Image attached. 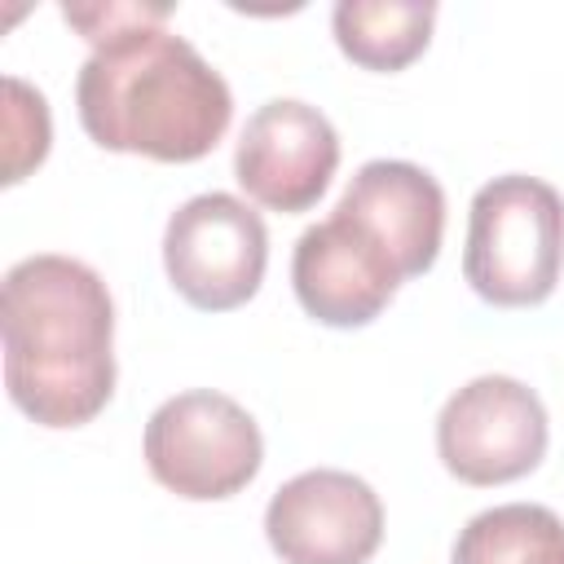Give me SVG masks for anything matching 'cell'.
Listing matches in <instances>:
<instances>
[{"label":"cell","instance_id":"cell-1","mask_svg":"<svg viewBox=\"0 0 564 564\" xmlns=\"http://www.w3.org/2000/svg\"><path fill=\"white\" fill-rule=\"evenodd\" d=\"M4 388L40 427H84L115 397V304L97 269L44 251L0 286Z\"/></svg>","mask_w":564,"mask_h":564},{"label":"cell","instance_id":"cell-2","mask_svg":"<svg viewBox=\"0 0 564 564\" xmlns=\"http://www.w3.org/2000/svg\"><path fill=\"white\" fill-rule=\"evenodd\" d=\"M75 110L101 150L194 163L220 145L234 93L189 40L141 26L93 48L75 79Z\"/></svg>","mask_w":564,"mask_h":564},{"label":"cell","instance_id":"cell-3","mask_svg":"<svg viewBox=\"0 0 564 564\" xmlns=\"http://www.w3.org/2000/svg\"><path fill=\"white\" fill-rule=\"evenodd\" d=\"M564 273V198L555 185L507 172L476 189L467 212L463 278L494 308L551 300Z\"/></svg>","mask_w":564,"mask_h":564},{"label":"cell","instance_id":"cell-4","mask_svg":"<svg viewBox=\"0 0 564 564\" xmlns=\"http://www.w3.org/2000/svg\"><path fill=\"white\" fill-rule=\"evenodd\" d=\"M150 476L189 502H216L247 489L264 463L256 419L225 392L189 388L167 397L145 423Z\"/></svg>","mask_w":564,"mask_h":564},{"label":"cell","instance_id":"cell-5","mask_svg":"<svg viewBox=\"0 0 564 564\" xmlns=\"http://www.w3.org/2000/svg\"><path fill=\"white\" fill-rule=\"evenodd\" d=\"M163 269L185 304L203 313L242 308L264 282L269 229L260 212L234 194H194L167 216Z\"/></svg>","mask_w":564,"mask_h":564},{"label":"cell","instance_id":"cell-6","mask_svg":"<svg viewBox=\"0 0 564 564\" xmlns=\"http://www.w3.org/2000/svg\"><path fill=\"white\" fill-rule=\"evenodd\" d=\"M551 419L542 397L511 375L463 383L436 414V454L463 485H507L546 458Z\"/></svg>","mask_w":564,"mask_h":564},{"label":"cell","instance_id":"cell-7","mask_svg":"<svg viewBox=\"0 0 564 564\" xmlns=\"http://www.w3.org/2000/svg\"><path fill=\"white\" fill-rule=\"evenodd\" d=\"M264 538L282 564H366L383 542V502L361 476L313 467L269 498Z\"/></svg>","mask_w":564,"mask_h":564},{"label":"cell","instance_id":"cell-8","mask_svg":"<svg viewBox=\"0 0 564 564\" xmlns=\"http://www.w3.org/2000/svg\"><path fill=\"white\" fill-rule=\"evenodd\" d=\"M335 167H339L335 123L317 106L295 97L264 101L247 119L234 150V176L247 189V198L282 216L308 212L326 194Z\"/></svg>","mask_w":564,"mask_h":564},{"label":"cell","instance_id":"cell-9","mask_svg":"<svg viewBox=\"0 0 564 564\" xmlns=\"http://www.w3.org/2000/svg\"><path fill=\"white\" fill-rule=\"evenodd\" d=\"M401 282L405 278L397 273V264L339 212L295 238L291 286L300 308L322 326L352 330L375 322L392 304Z\"/></svg>","mask_w":564,"mask_h":564},{"label":"cell","instance_id":"cell-10","mask_svg":"<svg viewBox=\"0 0 564 564\" xmlns=\"http://www.w3.org/2000/svg\"><path fill=\"white\" fill-rule=\"evenodd\" d=\"M392 264L401 278H419L436 264L445 238V189L441 181L405 159H370L352 172L335 203Z\"/></svg>","mask_w":564,"mask_h":564},{"label":"cell","instance_id":"cell-11","mask_svg":"<svg viewBox=\"0 0 564 564\" xmlns=\"http://www.w3.org/2000/svg\"><path fill=\"white\" fill-rule=\"evenodd\" d=\"M436 4L427 0H339L330 13L335 44L361 70H405L432 40Z\"/></svg>","mask_w":564,"mask_h":564},{"label":"cell","instance_id":"cell-12","mask_svg":"<svg viewBox=\"0 0 564 564\" xmlns=\"http://www.w3.org/2000/svg\"><path fill=\"white\" fill-rule=\"evenodd\" d=\"M449 564H564V520L538 502H502L471 516Z\"/></svg>","mask_w":564,"mask_h":564},{"label":"cell","instance_id":"cell-13","mask_svg":"<svg viewBox=\"0 0 564 564\" xmlns=\"http://www.w3.org/2000/svg\"><path fill=\"white\" fill-rule=\"evenodd\" d=\"M53 141V119L44 93L4 75V185H18L31 167L44 163Z\"/></svg>","mask_w":564,"mask_h":564},{"label":"cell","instance_id":"cell-14","mask_svg":"<svg viewBox=\"0 0 564 564\" xmlns=\"http://www.w3.org/2000/svg\"><path fill=\"white\" fill-rule=\"evenodd\" d=\"M62 18L70 26H79V35L101 48L128 31H141V26H163L172 18V4H62Z\"/></svg>","mask_w":564,"mask_h":564}]
</instances>
